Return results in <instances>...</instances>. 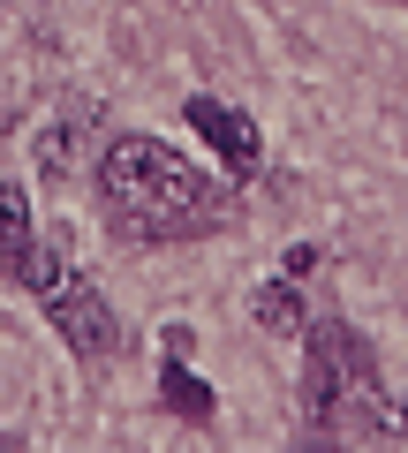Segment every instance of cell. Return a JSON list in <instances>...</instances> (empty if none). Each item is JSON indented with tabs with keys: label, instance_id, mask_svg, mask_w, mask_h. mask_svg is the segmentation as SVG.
<instances>
[{
	"label": "cell",
	"instance_id": "3957f363",
	"mask_svg": "<svg viewBox=\"0 0 408 453\" xmlns=\"http://www.w3.org/2000/svg\"><path fill=\"white\" fill-rule=\"evenodd\" d=\"M46 318H53V333H61L83 363H98V356H114V348H121V318L106 310V295H98L91 280H68L61 273L46 288Z\"/></svg>",
	"mask_w": 408,
	"mask_h": 453
},
{
	"label": "cell",
	"instance_id": "9c48e42d",
	"mask_svg": "<svg viewBox=\"0 0 408 453\" xmlns=\"http://www.w3.org/2000/svg\"><path fill=\"white\" fill-rule=\"evenodd\" d=\"M303 273H318V250H311V242L288 250V280H303Z\"/></svg>",
	"mask_w": 408,
	"mask_h": 453
},
{
	"label": "cell",
	"instance_id": "5b68a950",
	"mask_svg": "<svg viewBox=\"0 0 408 453\" xmlns=\"http://www.w3.org/2000/svg\"><path fill=\"white\" fill-rule=\"evenodd\" d=\"M258 325L265 333H303L311 325V310H303V295H295V280H273V288H258Z\"/></svg>",
	"mask_w": 408,
	"mask_h": 453
},
{
	"label": "cell",
	"instance_id": "52a82bcc",
	"mask_svg": "<svg viewBox=\"0 0 408 453\" xmlns=\"http://www.w3.org/2000/svg\"><path fill=\"white\" fill-rule=\"evenodd\" d=\"M159 393H166V408H174V416H212V386H204V378H189L181 363H166V371H159Z\"/></svg>",
	"mask_w": 408,
	"mask_h": 453
},
{
	"label": "cell",
	"instance_id": "277c9868",
	"mask_svg": "<svg viewBox=\"0 0 408 453\" xmlns=\"http://www.w3.org/2000/svg\"><path fill=\"white\" fill-rule=\"evenodd\" d=\"M189 129L204 136L219 159H227V174H235V181L258 174V129H250L235 106H219V98H189Z\"/></svg>",
	"mask_w": 408,
	"mask_h": 453
},
{
	"label": "cell",
	"instance_id": "7a4b0ae2",
	"mask_svg": "<svg viewBox=\"0 0 408 453\" xmlns=\"http://www.w3.org/2000/svg\"><path fill=\"white\" fill-rule=\"evenodd\" d=\"M311 333V371H303V408L311 416H356L378 401V363L348 325H303Z\"/></svg>",
	"mask_w": 408,
	"mask_h": 453
},
{
	"label": "cell",
	"instance_id": "ba28073f",
	"mask_svg": "<svg viewBox=\"0 0 408 453\" xmlns=\"http://www.w3.org/2000/svg\"><path fill=\"white\" fill-rule=\"evenodd\" d=\"M83 151V129L76 121H53L46 129V144H38V174H68V159Z\"/></svg>",
	"mask_w": 408,
	"mask_h": 453
},
{
	"label": "cell",
	"instance_id": "6da1fadb",
	"mask_svg": "<svg viewBox=\"0 0 408 453\" xmlns=\"http://www.w3.org/2000/svg\"><path fill=\"white\" fill-rule=\"evenodd\" d=\"M98 196H106V219L136 242H196L227 226V196L219 181H204L174 144L159 136H121L98 159Z\"/></svg>",
	"mask_w": 408,
	"mask_h": 453
},
{
	"label": "cell",
	"instance_id": "8992f818",
	"mask_svg": "<svg viewBox=\"0 0 408 453\" xmlns=\"http://www.w3.org/2000/svg\"><path fill=\"white\" fill-rule=\"evenodd\" d=\"M31 204H23V189H0V273H16L23 250H31Z\"/></svg>",
	"mask_w": 408,
	"mask_h": 453
}]
</instances>
